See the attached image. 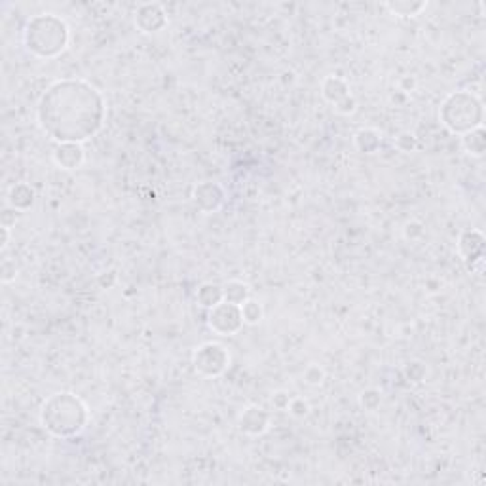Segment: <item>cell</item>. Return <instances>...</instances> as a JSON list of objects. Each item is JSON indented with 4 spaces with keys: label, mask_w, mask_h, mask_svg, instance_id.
<instances>
[{
    "label": "cell",
    "mask_w": 486,
    "mask_h": 486,
    "mask_svg": "<svg viewBox=\"0 0 486 486\" xmlns=\"http://www.w3.org/2000/svg\"><path fill=\"white\" fill-rule=\"evenodd\" d=\"M36 122L55 144H84L103 130L107 101L84 78L53 80L36 103Z\"/></svg>",
    "instance_id": "6da1fadb"
},
{
    "label": "cell",
    "mask_w": 486,
    "mask_h": 486,
    "mask_svg": "<svg viewBox=\"0 0 486 486\" xmlns=\"http://www.w3.org/2000/svg\"><path fill=\"white\" fill-rule=\"evenodd\" d=\"M39 421L48 435L61 441H69L86 431L90 424V409L82 397L61 389L42 401Z\"/></svg>",
    "instance_id": "7a4b0ae2"
},
{
    "label": "cell",
    "mask_w": 486,
    "mask_h": 486,
    "mask_svg": "<svg viewBox=\"0 0 486 486\" xmlns=\"http://www.w3.org/2000/svg\"><path fill=\"white\" fill-rule=\"evenodd\" d=\"M23 48L36 59H55L71 44V27L61 15L42 12L31 15L23 27Z\"/></svg>",
    "instance_id": "3957f363"
},
{
    "label": "cell",
    "mask_w": 486,
    "mask_h": 486,
    "mask_svg": "<svg viewBox=\"0 0 486 486\" xmlns=\"http://www.w3.org/2000/svg\"><path fill=\"white\" fill-rule=\"evenodd\" d=\"M439 122L452 135H466L485 126V103L473 91H450L439 104Z\"/></svg>",
    "instance_id": "277c9868"
},
{
    "label": "cell",
    "mask_w": 486,
    "mask_h": 486,
    "mask_svg": "<svg viewBox=\"0 0 486 486\" xmlns=\"http://www.w3.org/2000/svg\"><path fill=\"white\" fill-rule=\"evenodd\" d=\"M232 365V353L227 346L217 340H208L196 346L192 351V367L196 374L205 380L221 378Z\"/></svg>",
    "instance_id": "5b68a950"
},
{
    "label": "cell",
    "mask_w": 486,
    "mask_h": 486,
    "mask_svg": "<svg viewBox=\"0 0 486 486\" xmlns=\"http://www.w3.org/2000/svg\"><path fill=\"white\" fill-rule=\"evenodd\" d=\"M243 318H241L240 306L230 304L222 300L221 304L208 310V327L217 337H234L243 329Z\"/></svg>",
    "instance_id": "8992f818"
},
{
    "label": "cell",
    "mask_w": 486,
    "mask_h": 486,
    "mask_svg": "<svg viewBox=\"0 0 486 486\" xmlns=\"http://www.w3.org/2000/svg\"><path fill=\"white\" fill-rule=\"evenodd\" d=\"M133 25L139 33L156 34L169 25L168 10L160 2H144L133 12Z\"/></svg>",
    "instance_id": "52a82bcc"
},
{
    "label": "cell",
    "mask_w": 486,
    "mask_h": 486,
    "mask_svg": "<svg viewBox=\"0 0 486 486\" xmlns=\"http://www.w3.org/2000/svg\"><path fill=\"white\" fill-rule=\"evenodd\" d=\"M190 200L194 203V208L203 215H211L221 211L224 201H227V192L222 184L215 181H203L194 184Z\"/></svg>",
    "instance_id": "ba28073f"
},
{
    "label": "cell",
    "mask_w": 486,
    "mask_h": 486,
    "mask_svg": "<svg viewBox=\"0 0 486 486\" xmlns=\"http://www.w3.org/2000/svg\"><path fill=\"white\" fill-rule=\"evenodd\" d=\"M272 426V414L260 405H247L238 416V429L247 437H262Z\"/></svg>",
    "instance_id": "9c48e42d"
},
{
    "label": "cell",
    "mask_w": 486,
    "mask_h": 486,
    "mask_svg": "<svg viewBox=\"0 0 486 486\" xmlns=\"http://www.w3.org/2000/svg\"><path fill=\"white\" fill-rule=\"evenodd\" d=\"M485 245L486 238L485 234L477 230V228H466L461 230L460 236H458V255L464 260V264H471L473 260L485 257Z\"/></svg>",
    "instance_id": "30bf717a"
},
{
    "label": "cell",
    "mask_w": 486,
    "mask_h": 486,
    "mask_svg": "<svg viewBox=\"0 0 486 486\" xmlns=\"http://www.w3.org/2000/svg\"><path fill=\"white\" fill-rule=\"evenodd\" d=\"M52 162L63 171H76L86 163L84 144L59 143L52 150Z\"/></svg>",
    "instance_id": "8fae6325"
},
{
    "label": "cell",
    "mask_w": 486,
    "mask_h": 486,
    "mask_svg": "<svg viewBox=\"0 0 486 486\" xmlns=\"http://www.w3.org/2000/svg\"><path fill=\"white\" fill-rule=\"evenodd\" d=\"M36 201V190L29 182H13L6 192V205L13 208L20 213L31 211Z\"/></svg>",
    "instance_id": "7c38bea8"
},
{
    "label": "cell",
    "mask_w": 486,
    "mask_h": 486,
    "mask_svg": "<svg viewBox=\"0 0 486 486\" xmlns=\"http://www.w3.org/2000/svg\"><path fill=\"white\" fill-rule=\"evenodd\" d=\"M350 84H348L344 78L329 74V76H325L323 80H321V97L331 104V107L338 104L346 97H350Z\"/></svg>",
    "instance_id": "4fadbf2b"
},
{
    "label": "cell",
    "mask_w": 486,
    "mask_h": 486,
    "mask_svg": "<svg viewBox=\"0 0 486 486\" xmlns=\"http://www.w3.org/2000/svg\"><path fill=\"white\" fill-rule=\"evenodd\" d=\"M353 147L361 154H376L382 147V133L376 128H359L353 133Z\"/></svg>",
    "instance_id": "5bb4252c"
},
{
    "label": "cell",
    "mask_w": 486,
    "mask_h": 486,
    "mask_svg": "<svg viewBox=\"0 0 486 486\" xmlns=\"http://www.w3.org/2000/svg\"><path fill=\"white\" fill-rule=\"evenodd\" d=\"M428 2L421 0V2H414V0H396V2H384L382 8L388 10L391 15H397V18H418L421 13L428 10Z\"/></svg>",
    "instance_id": "9a60e30c"
},
{
    "label": "cell",
    "mask_w": 486,
    "mask_h": 486,
    "mask_svg": "<svg viewBox=\"0 0 486 486\" xmlns=\"http://www.w3.org/2000/svg\"><path fill=\"white\" fill-rule=\"evenodd\" d=\"M461 141V149L466 152L467 156L471 158H482L486 152V131L485 126H480L477 130L469 131L466 135L460 137Z\"/></svg>",
    "instance_id": "2e32d148"
},
{
    "label": "cell",
    "mask_w": 486,
    "mask_h": 486,
    "mask_svg": "<svg viewBox=\"0 0 486 486\" xmlns=\"http://www.w3.org/2000/svg\"><path fill=\"white\" fill-rule=\"evenodd\" d=\"M247 299H251V287L241 279H230L222 283V300L230 304L241 306Z\"/></svg>",
    "instance_id": "e0dca14e"
},
{
    "label": "cell",
    "mask_w": 486,
    "mask_h": 486,
    "mask_svg": "<svg viewBox=\"0 0 486 486\" xmlns=\"http://www.w3.org/2000/svg\"><path fill=\"white\" fill-rule=\"evenodd\" d=\"M196 302L203 310H211L217 304L222 302V285L213 283V281H205L196 289Z\"/></svg>",
    "instance_id": "ac0fdd59"
},
{
    "label": "cell",
    "mask_w": 486,
    "mask_h": 486,
    "mask_svg": "<svg viewBox=\"0 0 486 486\" xmlns=\"http://www.w3.org/2000/svg\"><path fill=\"white\" fill-rule=\"evenodd\" d=\"M241 318H243V323L249 325V327H257V325L264 319V308L260 304L259 300L247 299L243 304L240 306Z\"/></svg>",
    "instance_id": "d6986e66"
},
{
    "label": "cell",
    "mask_w": 486,
    "mask_h": 486,
    "mask_svg": "<svg viewBox=\"0 0 486 486\" xmlns=\"http://www.w3.org/2000/svg\"><path fill=\"white\" fill-rule=\"evenodd\" d=\"M382 405V391L378 388H367L359 393V407L367 412H376Z\"/></svg>",
    "instance_id": "ffe728a7"
},
{
    "label": "cell",
    "mask_w": 486,
    "mask_h": 486,
    "mask_svg": "<svg viewBox=\"0 0 486 486\" xmlns=\"http://www.w3.org/2000/svg\"><path fill=\"white\" fill-rule=\"evenodd\" d=\"M302 378H304V384H308L310 388H319L327 380V370L321 365L310 363L302 372Z\"/></svg>",
    "instance_id": "44dd1931"
},
{
    "label": "cell",
    "mask_w": 486,
    "mask_h": 486,
    "mask_svg": "<svg viewBox=\"0 0 486 486\" xmlns=\"http://www.w3.org/2000/svg\"><path fill=\"white\" fill-rule=\"evenodd\" d=\"M405 376H407V380H410V382L414 384H420L426 380V376H428V365L424 363V361H420V359H412V361H409V363L405 365Z\"/></svg>",
    "instance_id": "7402d4cb"
},
{
    "label": "cell",
    "mask_w": 486,
    "mask_h": 486,
    "mask_svg": "<svg viewBox=\"0 0 486 486\" xmlns=\"http://www.w3.org/2000/svg\"><path fill=\"white\" fill-rule=\"evenodd\" d=\"M393 144H396V149L399 150V152H403V154H412V152L418 150V144L420 143H418V137H416L412 131H401V133L396 137Z\"/></svg>",
    "instance_id": "603a6c76"
},
{
    "label": "cell",
    "mask_w": 486,
    "mask_h": 486,
    "mask_svg": "<svg viewBox=\"0 0 486 486\" xmlns=\"http://www.w3.org/2000/svg\"><path fill=\"white\" fill-rule=\"evenodd\" d=\"M287 412H289L292 418H297V420H304V418L310 416L311 405L306 397H292L289 407H287Z\"/></svg>",
    "instance_id": "cb8c5ba5"
},
{
    "label": "cell",
    "mask_w": 486,
    "mask_h": 486,
    "mask_svg": "<svg viewBox=\"0 0 486 486\" xmlns=\"http://www.w3.org/2000/svg\"><path fill=\"white\" fill-rule=\"evenodd\" d=\"M20 276V268H18V264H15V260L13 259H4L2 260V266H0V279H2V283H13L15 281V278Z\"/></svg>",
    "instance_id": "d4e9b609"
},
{
    "label": "cell",
    "mask_w": 486,
    "mask_h": 486,
    "mask_svg": "<svg viewBox=\"0 0 486 486\" xmlns=\"http://www.w3.org/2000/svg\"><path fill=\"white\" fill-rule=\"evenodd\" d=\"M424 234H426L424 222L416 221V219H412V221H409L405 227H403V236H405L409 241L421 240V238H424Z\"/></svg>",
    "instance_id": "484cf974"
},
{
    "label": "cell",
    "mask_w": 486,
    "mask_h": 486,
    "mask_svg": "<svg viewBox=\"0 0 486 486\" xmlns=\"http://www.w3.org/2000/svg\"><path fill=\"white\" fill-rule=\"evenodd\" d=\"M357 107H359V103H357L356 95L351 93L350 97H346L344 101L335 104V107H332V111L337 112V114H340V116H351V114H356L357 112Z\"/></svg>",
    "instance_id": "4316f807"
},
{
    "label": "cell",
    "mask_w": 486,
    "mask_h": 486,
    "mask_svg": "<svg viewBox=\"0 0 486 486\" xmlns=\"http://www.w3.org/2000/svg\"><path fill=\"white\" fill-rule=\"evenodd\" d=\"M291 399L292 396L287 389H276L272 393V397H270V403H272V407L276 410H285L287 412V407H289Z\"/></svg>",
    "instance_id": "83f0119b"
},
{
    "label": "cell",
    "mask_w": 486,
    "mask_h": 486,
    "mask_svg": "<svg viewBox=\"0 0 486 486\" xmlns=\"http://www.w3.org/2000/svg\"><path fill=\"white\" fill-rule=\"evenodd\" d=\"M20 211H15L13 208L6 205V208L2 209V213H0V227L13 228L15 227V222L20 221Z\"/></svg>",
    "instance_id": "f1b7e54d"
},
{
    "label": "cell",
    "mask_w": 486,
    "mask_h": 486,
    "mask_svg": "<svg viewBox=\"0 0 486 486\" xmlns=\"http://www.w3.org/2000/svg\"><path fill=\"white\" fill-rule=\"evenodd\" d=\"M118 281V274L114 272V270H109V272H103L97 276V283L103 289H112V287L116 285Z\"/></svg>",
    "instance_id": "f546056e"
},
{
    "label": "cell",
    "mask_w": 486,
    "mask_h": 486,
    "mask_svg": "<svg viewBox=\"0 0 486 486\" xmlns=\"http://www.w3.org/2000/svg\"><path fill=\"white\" fill-rule=\"evenodd\" d=\"M416 86H418V82H416L414 76H401L399 78L397 88H399L401 93H412V91L416 90Z\"/></svg>",
    "instance_id": "4dcf8cb0"
},
{
    "label": "cell",
    "mask_w": 486,
    "mask_h": 486,
    "mask_svg": "<svg viewBox=\"0 0 486 486\" xmlns=\"http://www.w3.org/2000/svg\"><path fill=\"white\" fill-rule=\"evenodd\" d=\"M0 232H2V240H0V251H6L8 245H10V240H12V228L0 227Z\"/></svg>",
    "instance_id": "1f68e13d"
}]
</instances>
